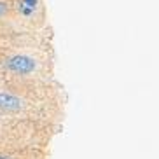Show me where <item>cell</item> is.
Instances as JSON below:
<instances>
[{"instance_id": "2", "label": "cell", "mask_w": 159, "mask_h": 159, "mask_svg": "<svg viewBox=\"0 0 159 159\" xmlns=\"http://www.w3.org/2000/svg\"><path fill=\"white\" fill-rule=\"evenodd\" d=\"M0 108L2 110H19L21 108V100L14 94L0 93Z\"/></svg>"}, {"instance_id": "4", "label": "cell", "mask_w": 159, "mask_h": 159, "mask_svg": "<svg viewBox=\"0 0 159 159\" xmlns=\"http://www.w3.org/2000/svg\"><path fill=\"white\" fill-rule=\"evenodd\" d=\"M0 159H9V157H4V156H0Z\"/></svg>"}, {"instance_id": "3", "label": "cell", "mask_w": 159, "mask_h": 159, "mask_svg": "<svg viewBox=\"0 0 159 159\" xmlns=\"http://www.w3.org/2000/svg\"><path fill=\"white\" fill-rule=\"evenodd\" d=\"M5 12H7V5H5L4 2H0V16L5 14Z\"/></svg>"}, {"instance_id": "1", "label": "cell", "mask_w": 159, "mask_h": 159, "mask_svg": "<svg viewBox=\"0 0 159 159\" xmlns=\"http://www.w3.org/2000/svg\"><path fill=\"white\" fill-rule=\"evenodd\" d=\"M7 66H9L12 72L19 74V75H26V74H30V72L35 70V61H33L30 56L19 54V56L11 58V60L7 61Z\"/></svg>"}]
</instances>
